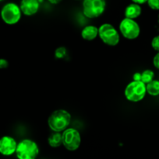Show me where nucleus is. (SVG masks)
Segmentation results:
<instances>
[{
    "instance_id": "9b49d317",
    "label": "nucleus",
    "mask_w": 159,
    "mask_h": 159,
    "mask_svg": "<svg viewBox=\"0 0 159 159\" xmlns=\"http://www.w3.org/2000/svg\"><path fill=\"white\" fill-rule=\"evenodd\" d=\"M80 35L84 40L92 41L98 37V27L94 25H87L83 28Z\"/></svg>"
},
{
    "instance_id": "20e7f679",
    "label": "nucleus",
    "mask_w": 159,
    "mask_h": 159,
    "mask_svg": "<svg viewBox=\"0 0 159 159\" xmlns=\"http://www.w3.org/2000/svg\"><path fill=\"white\" fill-rule=\"evenodd\" d=\"M22 12L19 5L15 2H8L2 6L0 11L2 20L6 24L12 26L20 22Z\"/></svg>"
},
{
    "instance_id": "6ab92c4d",
    "label": "nucleus",
    "mask_w": 159,
    "mask_h": 159,
    "mask_svg": "<svg viewBox=\"0 0 159 159\" xmlns=\"http://www.w3.org/2000/svg\"><path fill=\"white\" fill-rule=\"evenodd\" d=\"M153 65L157 69H159V52H157V54L154 55L153 58Z\"/></svg>"
},
{
    "instance_id": "f3484780",
    "label": "nucleus",
    "mask_w": 159,
    "mask_h": 159,
    "mask_svg": "<svg viewBox=\"0 0 159 159\" xmlns=\"http://www.w3.org/2000/svg\"><path fill=\"white\" fill-rule=\"evenodd\" d=\"M147 3L153 10H159V0H147Z\"/></svg>"
},
{
    "instance_id": "6e6552de",
    "label": "nucleus",
    "mask_w": 159,
    "mask_h": 159,
    "mask_svg": "<svg viewBox=\"0 0 159 159\" xmlns=\"http://www.w3.org/2000/svg\"><path fill=\"white\" fill-rule=\"evenodd\" d=\"M62 146L70 152H75L81 144L80 133L75 128H66L62 132Z\"/></svg>"
},
{
    "instance_id": "412c9836",
    "label": "nucleus",
    "mask_w": 159,
    "mask_h": 159,
    "mask_svg": "<svg viewBox=\"0 0 159 159\" xmlns=\"http://www.w3.org/2000/svg\"><path fill=\"white\" fill-rule=\"evenodd\" d=\"M132 80L141 81V72H135L132 75Z\"/></svg>"
},
{
    "instance_id": "ddd939ff",
    "label": "nucleus",
    "mask_w": 159,
    "mask_h": 159,
    "mask_svg": "<svg viewBox=\"0 0 159 159\" xmlns=\"http://www.w3.org/2000/svg\"><path fill=\"white\" fill-rule=\"evenodd\" d=\"M48 145L52 148H57L62 145V132H55L50 134L48 138Z\"/></svg>"
},
{
    "instance_id": "9d476101",
    "label": "nucleus",
    "mask_w": 159,
    "mask_h": 159,
    "mask_svg": "<svg viewBox=\"0 0 159 159\" xmlns=\"http://www.w3.org/2000/svg\"><path fill=\"white\" fill-rule=\"evenodd\" d=\"M19 6L23 15L26 16H31L35 15L38 12L40 9V1L39 0H21Z\"/></svg>"
},
{
    "instance_id": "f257e3e1",
    "label": "nucleus",
    "mask_w": 159,
    "mask_h": 159,
    "mask_svg": "<svg viewBox=\"0 0 159 159\" xmlns=\"http://www.w3.org/2000/svg\"><path fill=\"white\" fill-rule=\"evenodd\" d=\"M71 122V114L67 110L60 109L53 111L48 119V125L51 131L62 132L68 128Z\"/></svg>"
},
{
    "instance_id": "423d86ee",
    "label": "nucleus",
    "mask_w": 159,
    "mask_h": 159,
    "mask_svg": "<svg viewBox=\"0 0 159 159\" xmlns=\"http://www.w3.org/2000/svg\"><path fill=\"white\" fill-rule=\"evenodd\" d=\"M98 37L108 46L115 47L120 41L119 33L110 23H103L98 27Z\"/></svg>"
},
{
    "instance_id": "0eeeda50",
    "label": "nucleus",
    "mask_w": 159,
    "mask_h": 159,
    "mask_svg": "<svg viewBox=\"0 0 159 159\" xmlns=\"http://www.w3.org/2000/svg\"><path fill=\"white\" fill-rule=\"evenodd\" d=\"M118 29L120 34L127 40H135L140 34V27L137 22L126 17L120 21Z\"/></svg>"
},
{
    "instance_id": "f8f14e48",
    "label": "nucleus",
    "mask_w": 159,
    "mask_h": 159,
    "mask_svg": "<svg viewBox=\"0 0 159 159\" xmlns=\"http://www.w3.org/2000/svg\"><path fill=\"white\" fill-rule=\"evenodd\" d=\"M142 13V8L140 5L137 4V3L132 2L128 5L124 10L125 17L129 19H135L138 18Z\"/></svg>"
},
{
    "instance_id": "a211bd4d",
    "label": "nucleus",
    "mask_w": 159,
    "mask_h": 159,
    "mask_svg": "<svg viewBox=\"0 0 159 159\" xmlns=\"http://www.w3.org/2000/svg\"><path fill=\"white\" fill-rule=\"evenodd\" d=\"M151 47L153 49L159 52V35L156 36L151 40Z\"/></svg>"
},
{
    "instance_id": "4468645a",
    "label": "nucleus",
    "mask_w": 159,
    "mask_h": 159,
    "mask_svg": "<svg viewBox=\"0 0 159 159\" xmlns=\"http://www.w3.org/2000/svg\"><path fill=\"white\" fill-rule=\"evenodd\" d=\"M147 93L152 96H157L159 95V81L152 80L149 83L146 84Z\"/></svg>"
},
{
    "instance_id": "b1692460",
    "label": "nucleus",
    "mask_w": 159,
    "mask_h": 159,
    "mask_svg": "<svg viewBox=\"0 0 159 159\" xmlns=\"http://www.w3.org/2000/svg\"><path fill=\"white\" fill-rule=\"evenodd\" d=\"M158 23H159V16H158Z\"/></svg>"
},
{
    "instance_id": "4be33fe9",
    "label": "nucleus",
    "mask_w": 159,
    "mask_h": 159,
    "mask_svg": "<svg viewBox=\"0 0 159 159\" xmlns=\"http://www.w3.org/2000/svg\"><path fill=\"white\" fill-rule=\"evenodd\" d=\"M131 1H132V2L137 3V4L143 5V4H145V3H147V0H131Z\"/></svg>"
},
{
    "instance_id": "f03ea898",
    "label": "nucleus",
    "mask_w": 159,
    "mask_h": 159,
    "mask_svg": "<svg viewBox=\"0 0 159 159\" xmlns=\"http://www.w3.org/2000/svg\"><path fill=\"white\" fill-rule=\"evenodd\" d=\"M40 149L34 141L23 139L17 143L16 155L19 159H35L38 156Z\"/></svg>"
},
{
    "instance_id": "dca6fc26",
    "label": "nucleus",
    "mask_w": 159,
    "mask_h": 159,
    "mask_svg": "<svg viewBox=\"0 0 159 159\" xmlns=\"http://www.w3.org/2000/svg\"><path fill=\"white\" fill-rule=\"evenodd\" d=\"M67 55V49L65 47H59L55 51V57L57 59H63Z\"/></svg>"
},
{
    "instance_id": "393cba45",
    "label": "nucleus",
    "mask_w": 159,
    "mask_h": 159,
    "mask_svg": "<svg viewBox=\"0 0 159 159\" xmlns=\"http://www.w3.org/2000/svg\"><path fill=\"white\" fill-rule=\"evenodd\" d=\"M2 1H3V0H0V2H2Z\"/></svg>"
},
{
    "instance_id": "1a4fd4ad",
    "label": "nucleus",
    "mask_w": 159,
    "mask_h": 159,
    "mask_svg": "<svg viewBox=\"0 0 159 159\" xmlns=\"http://www.w3.org/2000/svg\"><path fill=\"white\" fill-rule=\"evenodd\" d=\"M17 141L9 135L0 138V154L3 156H11L16 153Z\"/></svg>"
},
{
    "instance_id": "39448f33",
    "label": "nucleus",
    "mask_w": 159,
    "mask_h": 159,
    "mask_svg": "<svg viewBox=\"0 0 159 159\" xmlns=\"http://www.w3.org/2000/svg\"><path fill=\"white\" fill-rule=\"evenodd\" d=\"M105 9L106 0H83V14L88 19L98 18L104 13Z\"/></svg>"
},
{
    "instance_id": "aec40b11",
    "label": "nucleus",
    "mask_w": 159,
    "mask_h": 159,
    "mask_svg": "<svg viewBox=\"0 0 159 159\" xmlns=\"http://www.w3.org/2000/svg\"><path fill=\"white\" fill-rule=\"evenodd\" d=\"M9 66V62L6 59L0 58V69H5Z\"/></svg>"
},
{
    "instance_id": "7ed1b4c3",
    "label": "nucleus",
    "mask_w": 159,
    "mask_h": 159,
    "mask_svg": "<svg viewBox=\"0 0 159 159\" xmlns=\"http://www.w3.org/2000/svg\"><path fill=\"white\" fill-rule=\"evenodd\" d=\"M146 94V84L142 81L132 80L127 84L124 90L125 97L131 102H138L143 100Z\"/></svg>"
},
{
    "instance_id": "5701e85b",
    "label": "nucleus",
    "mask_w": 159,
    "mask_h": 159,
    "mask_svg": "<svg viewBox=\"0 0 159 159\" xmlns=\"http://www.w3.org/2000/svg\"><path fill=\"white\" fill-rule=\"evenodd\" d=\"M48 2H50L52 5H57L62 2V0H48Z\"/></svg>"
},
{
    "instance_id": "2eb2a0df",
    "label": "nucleus",
    "mask_w": 159,
    "mask_h": 159,
    "mask_svg": "<svg viewBox=\"0 0 159 159\" xmlns=\"http://www.w3.org/2000/svg\"><path fill=\"white\" fill-rule=\"evenodd\" d=\"M154 71L150 69L144 70L143 72H141V81L145 84L149 83L152 80H154Z\"/></svg>"
}]
</instances>
